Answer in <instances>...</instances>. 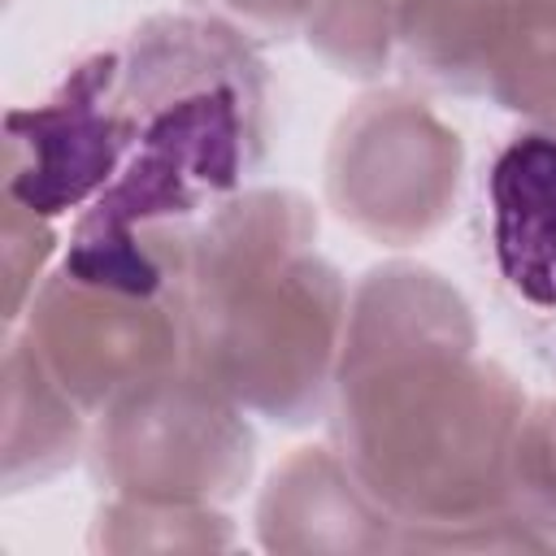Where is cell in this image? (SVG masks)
<instances>
[{
	"label": "cell",
	"mask_w": 556,
	"mask_h": 556,
	"mask_svg": "<svg viewBox=\"0 0 556 556\" xmlns=\"http://www.w3.org/2000/svg\"><path fill=\"white\" fill-rule=\"evenodd\" d=\"M126 152L78 213L65 265L78 278L169 295L148 235L191 226L239 191L269 143V70L243 26L217 13H161L113 48Z\"/></svg>",
	"instance_id": "cell-1"
},
{
	"label": "cell",
	"mask_w": 556,
	"mask_h": 556,
	"mask_svg": "<svg viewBox=\"0 0 556 556\" xmlns=\"http://www.w3.org/2000/svg\"><path fill=\"white\" fill-rule=\"evenodd\" d=\"M169 295L187 369L274 426L330 413L348 282L317 252V208L287 187H248L169 230Z\"/></svg>",
	"instance_id": "cell-2"
},
{
	"label": "cell",
	"mask_w": 556,
	"mask_h": 556,
	"mask_svg": "<svg viewBox=\"0 0 556 556\" xmlns=\"http://www.w3.org/2000/svg\"><path fill=\"white\" fill-rule=\"evenodd\" d=\"M521 382L469 343H417L334 374L330 434L400 526H447L508 508Z\"/></svg>",
	"instance_id": "cell-3"
},
{
	"label": "cell",
	"mask_w": 556,
	"mask_h": 556,
	"mask_svg": "<svg viewBox=\"0 0 556 556\" xmlns=\"http://www.w3.org/2000/svg\"><path fill=\"white\" fill-rule=\"evenodd\" d=\"M87 460L113 495L156 504H230L256 469V430L195 369L143 382L96 413Z\"/></svg>",
	"instance_id": "cell-4"
},
{
	"label": "cell",
	"mask_w": 556,
	"mask_h": 556,
	"mask_svg": "<svg viewBox=\"0 0 556 556\" xmlns=\"http://www.w3.org/2000/svg\"><path fill=\"white\" fill-rule=\"evenodd\" d=\"M465 178L460 135L400 87L365 91L326 143V204L382 248H413L452 222Z\"/></svg>",
	"instance_id": "cell-5"
},
{
	"label": "cell",
	"mask_w": 556,
	"mask_h": 556,
	"mask_svg": "<svg viewBox=\"0 0 556 556\" xmlns=\"http://www.w3.org/2000/svg\"><path fill=\"white\" fill-rule=\"evenodd\" d=\"M26 339L61 387L104 413L126 391L187 369V330L174 295H143L56 269L22 313Z\"/></svg>",
	"instance_id": "cell-6"
},
{
	"label": "cell",
	"mask_w": 556,
	"mask_h": 556,
	"mask_svg": "<svg viewBox=\"0 0 556 556\" xmlns=\"http://www.w3.org/2000/svg\"><path fill=\"white\" fill-rule=\"evenodd\" d=\"M126 152V122L113 100V48L83 56L61 87L4 117V195L61 217L87 208Z\"/></svg>",
	"instance_id": "cell-7"
},
{
	"label": "cell",
	"mask_w": 556,
	"mask_h": 556,
	"mask_svg": "<svg viewBox=\"0 0 556 556\" xmlns=\"http://www.w3.org/2000/svg\"><path fill=\"white\" fill-rule=\"evenodd\" d=\"M256 539L278 556L395 552L400 521L374 500L339 447H295L261 486Z\"/></svg>",
	"instance_id": "cell-8"
},
{
	"label": "cell",
	"mask_w": 556,
	"mask_h": 556,
	"mask_svg": "<svg viewBox=\"0 0 556 556\" xmlns=\"http://www.w3.org/2000/svg\"><path fill=\"white\" fill-rule=\"evenodd\" d=\"M491 248L504 282L556 308V130L517 135L491 165Z\"/></svg>",
	"instance_id": "cell-9"
},
{
	"label": "cell",
	"mask_w": 556,
	"mask_h": 556,
	"mask_svg": "<svg viewBox=\"0 0 556 556\" xmlns=\"http://www.w3.org/2000/svg\"><path fill=\"white\" fill-rule=\"evenodd\" d=\"M0 378H4L0 482L9 495H17L26 486H43L48 478L65 473L78 456H87L91 430H87V408L43 365L26 330L9 326Z\"/></svg>",
	"instance_id": "cell-10"
},
{
	"label": "cell",
	"mask_w": 556,
	"mask_h": 556,
	"mask_svg": "<svg viewBox=\"0 0 556 556\" xmlns=\"http://www.w3.org/2000/svg\"><path fill=\"white\" fill-rule=\"evenodd\" d=\"M508 22V0H400L395 43L408 74L439 91L482 96Z\"/></svg>",
	"instance_id": "cell-11"
},
{
	"label": "cell",
	"mask_w": 556,
	"mask_h": 556,
	"mask_svg": "<svg viewBox=\"0 0 556 556\" xmlns=\"http://www.w3.org/2000/svg\"><path fill=\"white\" fill-rule=\"evenodd\" d=\"M486 96L539 130H556V0H508Z\"/></svg>",
	"instance_id": "cell-12"
},
{
	"label": "cell",
	"mask_w": 556,
	"mask_h": 556,
	"mask_svg": "<svg viewBox=\"0 0 556 556\" xmlns=\"http://www.w3.org/2000/svg\"><path fill=\"white\" fill-rule=\"evenodd\" d=\"M91 547L109 556L226 552L235 547V526L217 504H156L113 495L91 521Z\"/></svg>",
	"instance_id": "cell-13"
},
{
	"label": "cell",
	"mask_w": 556,
	"mask_h": 556,
	"mask_svg": "<svg viewBox=\"0 0 556 556\" xmlns=\"http://www.w3.org/2000/svg\"><path fill=\"white\" fill-rule=\"evenodd\" d=\"M400 0H313L304 39L343 78H382L400 52L395 43Z\"/></svg>",
	"instance_id": "cell-14"
},
{
	"label": "cell",
	"mask_w": 556,
	"mask_h": 556,
	"mask_svg": "<svg viewBox=\"0 0 556 556\" xmlns=\"http://www.w3.org/2000/svg\"><path fill=\"white\" fill-rule=\"evenodd\" d=\"M508 508L534 530L543 552L556 547V395L521 413L508 465Z\"/></svg>",
	"instance_id": "cell-15"
},
{
	"label": "cell",
	"mask_w": 556,
	"mask_h": 556,
	"mask_svg": "<svg viewBox=\"0 0 556 556\" xmlns=\"http://www.w3.org/2000/svg\"><path fill=\"white\" fill-rule=\"evenodd\" d=\"M56 252L52 217H39L35 208L4 195V222H0V261H4V321L17 326L30 295L43 282V269Z\"/></svg>",
	"instance_id": "cell-16"
},
{
	"label": "cell",
	"mask_w": 556,
	"mask_h": 556,
	"mask_svg": "<svg viewBox=\"0 0 556 556\" xmlns=\"http://www.w3.org/2000/svg\"><path fill=\"white\" fill-rule=\"evenodd\" d=\"M235 26H243L248 35H261V39H291V35H304V22H308V9L313 0H217Z\"/></svg>",
	"instance_id": "cell-17"
}]
</instances>
